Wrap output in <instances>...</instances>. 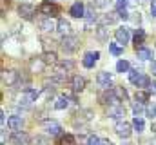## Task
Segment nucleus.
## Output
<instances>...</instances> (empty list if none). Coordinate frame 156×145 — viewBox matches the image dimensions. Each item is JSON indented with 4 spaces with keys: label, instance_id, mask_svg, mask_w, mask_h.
<instances>
[{
    "label": "nucleus",
    "instance_id": "obj_1",
    "mask_svg": "<svg viewBox=\"0 0 156 145\" xmlns=\"http://www.w3.org/2000/svg\"><path fill=\"white\" fill-rule=\"evenodd\" d=\"M38 96H40V89H35V87H27L24 93H22V98H20V107L24 105V107L27 109L33 102H37L38 100Z\"/></svg>",
    "mask_w": 156,
    "mask_h": 145
},
{
    "label": "nucleus",
    "instance_id": "obj_2",
    "mask_svg": "<svg viewBox=\"0 0 156 145\" xmlns=\"http://www.w3.org/2000/svg\"><path fill=\"white\" fill-rule=\"evenodd\" d=\"M115 131H116V134L120 138L127 140V138L133 134V123H129V122H125V120H118L116 125H115Z\"/></svg>",
    "mask_w": 156,
    "mask_h": 145
},
{
    "label": "nucleus",
    "instance_id": "obj_3",
    "mask_svg": "<svg viewBox=\"0 0 156 145\" xmlns=\"http://www.w3.org/2000/svg\"><path fill=\"white\" fill-rule=\"evenodd\" d=\"M38 11L42 15H47V16H56V15L60 13V7H58L55 2H51V0H45V2L40 4Z\"/></svg>",
    "mask_w": 156,
    "mask_h": 145
},
{
    "label": "nucleus",
    "instance_id": "obj_4",
    "mask_svg": "<svg viewBox=\"0 0 156 145\" xmlns=\"http://www.w3.org/2000/svg\"><path fill=\"white\" fill-rule=\"evenodd\" d=\"M9 142H11V145H31V136L27 133L16 131V133H13Z\"/></svg>",
    "mask_w": 156,
    "mask_h": 145
},
{
    "label": "nucleus",
    "instance_id": "obj_5",
    "mask_svg": "<svg viewBox=\"0 0 156 145\" xmlns=\"http://www.w3.org/2000/svg\"><path fill=\"white\" fill-rule=\"evenodd\" d=\"M62 49H64V53H75L78 49V38L76 36H64V40H62Z\"/></svg>",
    "mask_w": 156,
    "mask_h": 145
},
{
    "label": "nucleus",
    "instance_id": "obj_6",
    "mask_svg": "<svg viewBox=\"0 0 156 145\" xmlns=\"http://www.w3.org/2000/svg\"><path fill=\"white\" fill-rule=\"evenodd\" d=\"M98 100H100V104H104V105H107V104H111V105H118V100L116 98V94H115V89H107L105 93H102L100 96H98Z\"/></svg>",
    "mask_w": 156,
    "mask_h": 145
},
{
    "label": "nucleus",
    "instance_id": "obj_7",
    "mask_svg": "<svg viewBox=\"0 0 156 145\" xmlns=\"http://www.w3.org/2000/svg\"><path fill=\"white\" fill-rule=\"evenodd\" d=\"M35 13H37V9H35V5H31V4H20V5H18V15H20L22 18H26V20H33Z\"/></svg>",
    "mask_w": 156,
    "mask_h": 145
},
{
    "label": "nucleus",
    "instance_id": "obj_8",
    "mask_svg": "<svg viewBox=\"0 0 156 145\" xmlns=\"http://www.w3.org/2000/svg\"><path fill=\"white\" fill-rule=\"evenodd\" d=\"M98 58H100V53H98V51H89V53L83 55L82 64H83V67L91 69V67H94V64L98 62Z\"/></svg>",
    "mask_w": 156,
    "mask_h": 145
},
{
    "label": "nucleus",
    "instance_id": "obj_9",
    "mask_svg": "<svg viewBox=\"0 0 156 145\" xmlns=\"http://www.w3.org/2000/svg\"><path fill=\"white\" fill-rule=\"evenodd\" d=\"M44 131L47 134H51V136H58L60 131H62V127H60V123L56 120H45L44 122Z\"/></svg>",
    "mask_w": 156,
    "mask_h": 145
},
{
    "label": "nucleus",
    "instance_id": "obj_10",
    "mask_svg": "<svg viewBox=\"0 0 156 145\" xmlns=\"http://www.w3.org/2000/svg\"><path fill=\"white\" fill-rule=\"evenodd\" d=\"M2 82H4V85H7V87L16 85V82H18V72H16V71H11V69L2 71Z\"/></svg>",
    "mask_w": 156,
    "mask_h": 145
},
{
    "label": "nucleus",
    "instance_id": "obj_11",
    "mask_svg": "<svg viewBox=\"0 0 156 145\" xmlns=\"http://www.w3.org/2000/svg\"><path fill=\"white\" fill-rule=\"evenodd\" d=\"M115 38H116L118 44H129V40H131V31H129V27H118L116 31H115Z\"/></svg>",
    "mask_w": 156,
    "mask_h": 145
},
{
    "label": "nucleus",
    "instance_id": "obj_12",
    "mask_svg": "<svg viewBox=\"0 0 156 145\" xmlns=\"http://www.w3.org/2000/svg\"><path fill=\"white\" fill-rule=\"evenodd\" d=\"M7 127L11 129V131H22V127H24V118L22 116H18V114H15V116H9L7 118Z\"/></svg>",
    "mask_w": 156,
    "mask_h": 145
},
{
    "label": "nucleus",
    "instance_id": "obj_13",
    "mask_svg": "<svg viewBox=\"0 0 156 145\" xmlns=\"http://www.w3.org/2000/svg\"><path fill=\"white\" fill-rule=\"evenodd\" d=\"M107 116L113 118V120H123L125 109L122 107V105H111V107L107 109Z\"/></svg>",
    "mask_w": 156,
    "mask_h": 145
},
{
    "label": "nucleus",
    "instance_id": "obj_14",
    "mask_svg": "<svg viewBox=\"0 0 156 145\" xmlns=\"http://www.w3.org/2000/svg\"><path fill=\"white\" fill-rule=\"evenodd\" d=\"M69 85H71V89H73L75 93H80V91H83V87H85V78H82L80 74H75V76L69 80Z\"/></svg>",
    "mask_w": 156,
    "mask_h": 145
},
{
    "label": "nucleus",
    "instance_id": "obj_15",
    "mask_svg": "<svg viewBox=\"0 0 156 145\" xmlns=\"http://www.w3.org/2000/svg\"><path fill=\"white\" fill-rule=\"evenodd\" d=\"M96 83L100 85V87H109L111 85V74L107 71H100L98 74H96Z\"/></svg>",
    "mask_w": 156,
    "mask_h": 145
},
{
    "label": "nucleus",
    "instance_id": "obj_16",
    "mask_svg": "<svg viewBox=\"0 0 156 145\" xmlns=\"http://www.w3.org/2000/svg\"><path fill=\"white\" fill-rule=\"evenodd\" d=\"M69 13H71L75 18H83V16H85V7H83V4H82V2H75V4L71 5Z\"/></svg>",
    "mask_w": 156,
    "mask_h": 145
},
{
    "label": "nucleus",
    "instance_id": "obj_17",
    "mask_svg": "<svg viewBox=\"0 0 156 145\" xmlns=\"http://www.w3.org/2000/svg\"><path fill=\"white\" fill-rule=\"evenodd\" d=\"M56 31L64 36H69L71 35V24H69L66 18H60V20H58V26H56Z\"/></svg>",
    "mask_w": 156,
    "mask_h": 145
},
{
    "label": "nucleus",
    "instance_id": "obj_18",
    "mask_svg": "<svg viewBox=\"0 0 156 145\" xmlns=\"http://www.w3.org/2000/svg\"><path fill=\"white\" fill-rule=\"evenodd\" d=\"M56 145H76V140L73 134H58Z\"/></svg>",
    "mask_w": 156,
    "mask_h": 145
},
{
    "label": "nucleus",
    "instance_id": "obj_19",
    "mask_svg": "<svg viewBox=\"0 0 156 145\" xmlns=\"http://www.w3.org/2000/svg\"><path fill=\"white\" fill-rule=\"evenodd\" d=\"M133 42H134V47H142L144 42H145V31L144 29H136L134 31V36H133Z\"/></svg>",
    "mask_w": 156,
    "mask_h": 145
},
{
    "label": "nucleus",
    "instance_id": "obj_20",
    "mask_svg": "<svg viewBox=\"0 0 156 145\" xmlns=\"http://www.w3.org/2000/svg\"><path fill=\"white\" fill-rule=\"evenodd\" d=\"M69 104H71V100H69V96H67V94H64V96H58V98H56V102H55V109H58V111H64V109L69 107Z\"/></svg>",
    "mask_w": 156,
    "mask_h": 145
},
{
    "label": "nucleus",
    "instance_id": "obj_21",
    "mask_svg": "<svg viewBox=\"0 0 156 145\" xmlns=\"http://www.w3.org/2000/svg\"><path fill=\"white\" fill-rule=\"evenodd\" d=\"M56 26H58V24H55L51 16H47V18H44V20L40 22V29H42V31H53V29H56Z\"/></svg>",
    "mask_w": 156,
    "mask_h": 145
},
{
    "label": "nucleus",
    "instance_id": "obj_22",
    "mask_svg": "<svg viewBox=\"0 0 156 145\" xmlns=\"http://www.w3.org/2000/svg\"><path fill=\"white\" fill-rule=\"evenodd\" d=\"M136 56H138L140 60H151V58H153V51L142 45V47L136 49Z\"/></svg>",
    "mask_w": 156,
    "mask_h": 145
},
{
    "label": "nucleus",
    "instance_id": "obj_23",
    "mask_svg": "<svg viewBox=\"0 0 156 145\" xmlns=\"http://www.w3.org/2000/svg\"><path fill=\"white\" fill-rule=\"evenodd\" d=\"M133 129H134L136 133H144V129H145V122H144L142 116H134V120H133Z\"/></svg>",
    "mask_w": 156,
    "mask_h": 145
},
{
    "label": "nucleus",
    "instance_id": "obj_24",
    "mask_svg": "<svg viewBox=\"0 0 156 145\" xmlns=\"http://www.w3.org/2000/svg\"><path fill=\"white\" fill-rule=\"evenodd\" d=\"M45 65H47V64H45L42 58H35V60H31V71H33V72H35V71L40 72Z\"/></svg>",
    "mask_w": 156,
    "mask_h": 145
},
{
    "label": "nucleus",
    "instance_id": "obj_25",
    "mask_svg": "<svg viewBox=\"0 0 156 145\" xmlns=\"http://www.w3.org/2000/svg\"><path fill=\"white\" fill-rule=\"evenodd\" d=\"M113 89H115V94H116V98L120 102H125V100L129 98V93L125 91V87H120V85H118V87H113Z\"/></svg>",
    "mask_w": 156,
    "mask_h": 145
},
{
    "label": "nucleus",
    "instance_id": "obj_26",
    "mask_svg": "<svg viewBox=\"0 0 156 145\" xmlns=\"http://www.w3.org/2000/svg\"><path fill=\"white\" fill-rule=\"evenodd\" d=\"M109 53L111 55H115V56H120L122 53H123V45L122 44H113V42H109Z\"/></svg>",
    "mask_w": 156,
    "mask_h": 145
},
{
    "label": "nucleus",
    "instance_id": "obj_27",
    "mask_svg": "<svg viewBox=\"0 0 156 145\" xmlns=\"http://www.w3.org/2000/svg\"><path fill=\"white\" fill-rule=\"evenodd\" d=\"M75 67V62L73 60H64V62H60V65H58V72H66V71H71Z\"/></svg>",
    "mask_w": 156,
    "mask_h": 145
},
{
    "label": "nucleus",
    "instance_id": "obj_28",
    "mask_svg": "<svg viewBox=\"0 0 156 145\" xmlns=\"http://www.w3.org/2000/svg\"><path fill=\"white\" fill-rule=\"evenodd\" d=\"M138 89H144V87H149L151 85V80H149V76H145V74H140V78L136 80V83H134Z\"/></svg>",
    "mask_w": 156,
    "mask_h": 145
},
{
    "label": "nucleus",
    "instance_id": "obj_29",
    "mask_svg": "<svg viewBox=\"0 0 156 145\" xmlns=\"http://www.w3.org/2000/svg\"><path fill=\"white\" fill-rule=\"evenodd\" d=\"M129 67H131V64H129L127 60H118L116 62V71L118 72H129Z\"/></svg>",
    "mask_w": 156,
    "mask_h": 145
},
{
    "label": "nucleus",
    "instance_id": "obj_30",
    "mask_svg": "<svg viewBox=\"0 0 156 145\" xmlns=\"http://www.w3.org/2000/svg\"><path fill=\"white\" fill-rule=\"evenodd\" d=\"M42 60L45 62V64H56V53H49V51H45L44 53V56H42Z\"/></svg>",
    "mask_w": 156,
    "mask_h": 145
},
{
    "label": "nucleus",
    "instance_id": "obj_31",
    "mask_svg": "<svg viewBox=\"0 0 156 145\" xmlns=\"http://www.w3.org/2000/svg\"><path fill=\"white\" fill-rule=\"evenodd\" d=\"M145 109L147 107H144L142 102H133V112H134V116H142V112H144Z\"/></svg>",
    "mask_w": 156,
    "mask_h": 145
},
{
    "label": "nucleus",
    "instance_id": "obj_32",
    "mask_svg": "<svg viewBox=\"0 0 156 145\" xmlns=\"http://www.w3.org/2000/svg\"><path fill=\"white\" fill-rule=\"evenodd\" d=\"M118 18H120L118 15H115V13H109V15H105V16L102 18V22H104V24H115Z\"/></svg>",
    "mask_w": 156,
    "mask_h": 145
},
{
    "label": "nucleus",
    "instance_id": "obj_33",
    "mask_svg": "<svg viewBox=\"0 0 156 145\" xmlns=\"http://www.w3.org/2000/svg\"><path fill=\"white\" fill-rule=\"evenodd\" d=\"M136 102H142V104L149 102V93H145V91H138V93H136Z\"/></svg>",
    "mask_w": 156,
    "mask_h": 145
},
{
    "label": "nucleus",
    "instance_id": "obj_34",
    "mask_svg": "<svg viewBox=\"0 0 156 145\" xmlns=\"http://www.w3.org/2000/svg\"><path fill=\"white\" fill-rule=\"evenodd\" d=\"M96 36H98L100 40H105V38H107V29H105V26H100V27L96 29Z\"/></svg>",
    "mask_w": 156,
    "mask_h": 145
},
{
    "label": "nucleus",
    "instance_id": "obj_35",
    "mask_svg": "<svg viewBox=\"0 0 156 145\" xmlns=\"http://www.w3.org/2000/svg\"><path fill=\"white\" fill-rule=\"evenodd\" d=\"M140 74H142V72L138 71V69H133V71H129V80H131V83H136V80L140 78Z\"/></svg>",
    "mask_w": 156,
    "mask_h": 145
},
{
    "label": "nucleus",
    "instance_id": "obj_36",
    "mask_svg": "<svg viewBox=\"0 0 156 145\" xmlns=\"http://www.w3.org/2000/svg\"><path fill=\"white\" fill-rule=\"evenodd\" d=\"M87 145H102V140H100L98 136H94V134H91V136L87 138Z\"/></svg>",
    "mask_w": 156,
    "mask_h": 145
},
{
    "label": "nucleus",
    "instance_id": "obj_37",
    "mask_svg": "<svg viewBox=\"0 0 156 145\" xmlns=\"http://www.w3.org/2000/svg\"><path fill=\"white\" fill-rule=\"evenodd\" d=\"M145 112H147V116L154 118V116H156V104H151V105H147V109H145Z\"/></svg>",
    "mask_w": 156,
    "mask_h": 145
},
{
    "label": "nucleus",
    "instance_id": "obj_38",
    "mask_svg": "<svg viewBox=\"0 0 156 145\" xmlns=\"http://www.w3.org/2000/svg\"><path fill=\"white\" fill-rule=\"evenodd\" d=\"M127 4H129V0H116V11L125 9V7H127Z\"/></svg>",
    "mask_w": 156,
    "mask_h": 145
},
{
    "label": "nucleus",
    "instance_id": "obj_39",
    "mask_svg": "<svg viewBox=\"0 0 156 145\" xmlns=\"http://www.w3.org/2000/svg\"><path fill=\"white\" fill-rule=\"evenodd\" d=\"M118 16L123 18V20H127V18H129V13H127L125 9H120V11H118Z\"/></svg>",
    "mask_w": 156,
    "mask_h": 145
},
{
    "label": "nucleus",
    "instance_id": "obj_40",
    "mask_svg": "<svg viewBox=\"0 0 156 145\" xmlns=\"http://www.w3.org/2000/svg\"><path fill=\"white\" fill-rule=\"evenodd\" d=\"M149 93L156 94V82H151V85H149Z\"/></svg>",
    "mask_w": 156,
    "mask_h": 145
},
{
    "label": "nucleus",
    "instance_id": "obj_41",
    "mask_svg": "<svg viewBox=\"0 0 156 145\" xmlns=\"http://www.w3.org/2000/svg\"><path fill=\"white\" fill-rule=\"evenodd\" d=\"M0 122H2V127H4V125H5V112H4V111L0 112Z\"/></svg>",
    "mask_w": 156,
    "mask_h": 145
},
{
    "label": "nucleus",
    "instance_id": "obj_42",
    "mask_svg": "<svg viewBox=\"0 0 156 145\" xmlns=\"http://www.w3.org/2000/svg\"><path fill=\"white\" fill-rule=\"evenodd\" d=\"M37 143L38 145H47V142H45L44 138H37Z\"/></svg>",
    "mask_w": 156,
    "mask_h": 145
},
{
    "label": "nucleus",
    "instance_id": "obj_43",
    "mask_svg": "<svg viewBox=\"0 0 156 145\" xmlns=\"http://www.w3.org/2000/svg\"><path fill=\"white\" fill-rule=\"evenodd\" d=\"M151 13H153V16L156 18V4H153V5H151Z\"/></svg>",
    "mask_w": 156,
    "mask_h": 145
},
{
    "label": "nucleus",
    "instance_id": "obj_44",
    "mask_svg": "<svg viewBox=\"0 0 156 145\" xmlns=\"http://www.w3.org/2000/svg\"><path fill=\"white\" fill-rule=\"evenodd\" d=\"M2 145H5V131H2Z\"/></svg>",
    "mask_w": 156,
    "mask_h": 145
},
{
    "label": "nucleus",
    "instance_id": "obj_45",
    "mask_svg": "<svg viewBox=\"0 0 156 145\" xmlns=\"http://www.w3.org/2000/svg\"><path fill=\"white\" fill-rule=\"evenodd\" d=\"M102 145H113L109 140H102Z\"/></svg>",
    "mask_w": 156,
    "mask_h": 145
},
{
    "label": "nucleus",
    "instance_id": "obj_46",
    "mask_svg": "<svg viewBox=\"0 0 156 145\" xmlns=\"http://www.w3.org/2000/svg\"><path fill=\"white\" fill-rule=\"evenodd\" d=\"M151 131H153V133L156 134V123H153V125H151Z\"/></svg>",
    "mask_w": 156,
    "mask_h": 145
},
{
    "label": "nucleus",
    "instance_id": "obj_47",
    "mask_svg": "<svg viewBox=\"0 0 156 145\" xmlns=\"http://www.w3.org/2000/svg\"><path fill=\"white\" fill-rule=\"evenodd\" d=\"M151 69H153V72H154V74H156V62H154V64H153V67H151Z\"/></svg>",
    "mask_w": 156,
    "mask_h": 145
},
{
    "label": "nucleus",
    "instance_id": "obj_48",
    "mask_svg": "<svg viewBox=\"0 0 156 145\" xmlns=\"http://www.w3.org/2000/svg\"><path fill=\"white\" fill-rule=\"evenodd\" d=\"M153 145H156V140H153Z\"/></svg>",
    "mask_w": 156,
    "mask_h": 145
},
{
    "label": "nucleus",
    "instance_id": "obj_49",
    "mask_svg": "<svg viewBox=\"0 0 156 145\" xmlns=\"http://www.w3.org/2000/svg\"><path fill=\"white\" fill-rule=\"evenodd\" d=\"M123 145H129V143H123Z\"/></svg>",
    "mask_w": 156,
    "mask_h": 145
},
{
    "label": "nucleus",
    "instance_id": "obj_50",
    "mask_svg": "<svg viewBox=\"0 0 156 145\" xmlns=\"http://www.w3.org/2000/svg\"><path fill=\"white\" fill-rule=\"evenodd\" d=\"M53 2H55V0H53Z\"/></svg>",
    "mask_w": 156,
    "mask_h": 145
}]
</instances>
